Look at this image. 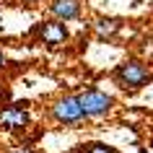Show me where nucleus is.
I'll return each instance as SVG.
<instances>
[{
	"label": "nucleus",
	"mask_w": 153,
	"mask_h": 153,
	"mask_svg": "<svg viewBox=\"0 0 153 153\" xmlns=\"http://www.w3.org/2000/svg\"><path fill=\"white\" fill-rule=\"evenodd\" d=\"M78 101H81L86 117H101L114 104V99L109 94H104V91H99V88H88V91H83V94H78Z\"/></svg>",
	"instance_id": "nucleus-2"
},
{
	"label": "nucleus",
	"mask_w": 153,
	"mask_h": 153,
	"mask_svg": "<svg viewBox=\"0 0 153 153\" xmlns=\"http://www.w3.org/2000/svg\"><path fill=\"white\" fill-rule=\"evenodd\" d=\"M81 153H117V151H114V148H109V145L94 143V145H81Z\"/></svg>",
	"instance_id": "nucleus-8"
},
{
	"label": "nucleus",
	"mask_w": 153,
	"mask_h": 153,
	"mask_svg": "<svg viewBox=\"0 0 153 153\" xmlns=\"http://www.w3.org/2000/svg\"><path fill=\"white\" fill-rule=\"evenodd\" d=\"M26 3H34V0H26Z\"/></svg>",
	"instance_id": "nucleus-11"
},
{
	"label": "nucleus",
	"mask_w": 153,
	"mask_h": 153,
	"mask_svg": "<svg viewBox=\"0 0 153 153\" xmlns=\"http://www.w3.org/2000/svg\"><path fill=\"white\" fill-rule=\"evenodd\" d=\"M10 153H34V151H31V148H26V145H18V148H13Z\"/></svg>",
	"instance_id": "nucleus-9"
},
{
	"label": "nucleus",
	"mask_w": 153,
	"mask_h": 153,
	"mask_svg": "<svg viewBox=\"0 0 153 153\" xmlns=\"http://www.w3.org/2000/svg\"><path fill=\"white\" fill-rule=\"evenodd\" d=\"M120 21L117 18H96L94 21V31L101 36V39H106V36H114V34L120 31Z\"/></svg>",
	"instance_id": "nucleus-7"
},
{
	"label": "nucleus",
	"mask_w": 153,
	"mask_h": 153,
	"mask_svg": "<svg viewBox=\"0 0 153 153\" xmlns=\"http://www.w3.org/2000/svg\"><path fill=\"white\" fill-rule=\"evenodd\" d=\"M36 36L44 44H49V47H57V44H62L68 39V29L60 21H44V24L36 26Z\"/></svg>",
	"instance_id": "nucleus-4"
},
{
	"label": "nucleus",
	"mask_w": 153,
	"mask_h": 153,
	"mask_svg": "<svg viewBox=\"0 0 153 153\" xmlns=\"http://www.w3.org/2000/svg\"><path fill=\"white\" fill-rule=\"evenodd\" d=\"M49 10H52V16L60 18V21H70V18L81 16V3H78V0H55V3L49 5Z\"/></svg>",
	"instance_id": "nucleus-6"
},
{
	"label": "nucleus",
	"mask_w": 153,
	"mask_h": 153,
	"mask_svg": "<svg viewBox=\"0 0 153 153\" xmlns=\"http://www.w3.org/2000/svg\"><path fill=\"white\" fill-rule=\"evenodd\" d=\"M0 125L5 130H24L29 125V112L21 109V104L5 106V109H0Z\"/></svg>",
	"instance_id": "nucleus-5"
},
{
	"label": "nucleus",
	"mask_w": 153,
	"mask_h": 153,
	"mask_svg": "<svg viewBox=\"0 0 153 153\" xmlns=\"http://www.w3.org/2000/svg\"><path fill=\"white\" fill-rule=\"evenodd\" d=\"M5 65H8V60H5V55H3V52H0V70H3V68H5Z\"/></svg>",
	"instance_id": "nucleus-10"
},
{
	"label": "nucleus",
	"mask_w": 153,
	"mask_h": 153,
	"mask_svg": "<svg viewBox=\"0 0 153 153\" xmlns=\"http://www.w3.org/2000/svg\"><path fill=\"white\" fill-rule=\"evenodd\" d=\"M52 117H55L57 122H62V125H78V122L86 120V112H83L78 96H65V99H60V101H55Z\"/></svg>",
	"instance_id": "nucleus-3"
},
{
	"label": "nucleus",
	"mask_w": 153,
	"mask_h": 153,
	"mask_svg": "<svg viewBox=\"0 0 153 153\" xmlns=\"http://www.w3.org/2000/svg\"><path fill=\"white\" fill-rule=\"evenodd\" d=\"M114 81L125 91H140L143 86H148L153 81V68L140 62V60H125L122 65H117Z\"/></svg>",
	"instance_id": "nucleus-1"
}]
</instances>
